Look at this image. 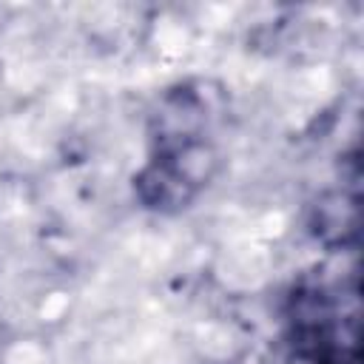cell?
I'll return each mask as SVG.
<instances>
[{
    "mask_svg": "<svg viewBox=\"0 0 364 364\" xmlns=\"http://www.w3.org/2000/svg\"><path fill=\"white\" fill-rule=\"evenodd\" d=\"M228 159L210 136L151 148L131 176L136 205L156 216H179L222 176Z\"/></svg>",
    "mask_w": 364,
    "mask_h": 364,
    "instance_id": "cell-1",
    "label": "cell"
},
{
    "mask_svg": "<svg viewBox=\"0 0 364 364\" xmlns=\"http://www.w3.org/2000/svg\"><path fill=\"white\" fill-rule=\"evenodd\" d=\"M0 364H57V353L46 333L17 330L0 338Z\"/></svg>",
    "mask_w": 364,
    "mask_h": 364,
    "instance_id": "cell-4",
    "label": "cell"
},
{
    "mask_svg": "<svg viewBox=\"0 0 364 364\" xmlns=\"http://www.w3.org/2000/svg\"><path fill=\"white\" fill-rule=\"evenodd\" d=\"M208 82L202 80H185L171 88H165L148 117V139L151 148L208 136L210 122V94L205 91Z\"/></svg>",
    "mask_w": 364,
    "mask_h": 364,
    "instance_id": "cell-2",
    "label": "cell"
},
{
    "mask_svg": "<svg viewBox=\"0 0 364 364\" xmlns=\"http://www.w3.org/2000/svg\"><path fill=\"white\" fill-rule=\"evenodd\" d=\"M358 225H361V210L355 193L333 188L318 193L316 202L310 205L307 230L327 250L350 247L358 239Z\"/></svg>",
    "mask_w": 364,
    "mask_h": 364,
    "instance_id": "cell-3",
    "label": "cell"
}]
</instances>
